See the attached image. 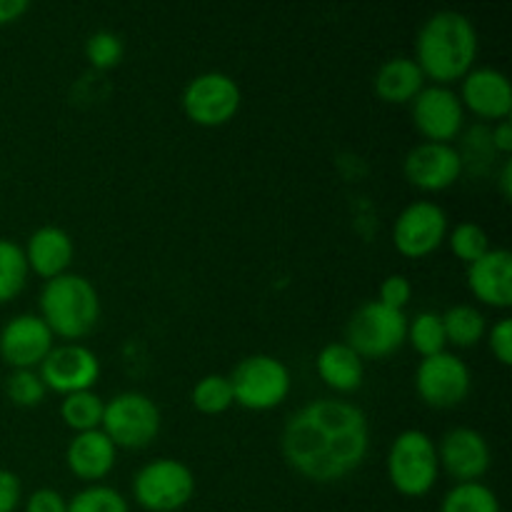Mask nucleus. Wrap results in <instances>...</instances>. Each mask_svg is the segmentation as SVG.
I'll use <instances>...</instances> for the list:
<instances>
[{"mask_svg":"<svg viewBox=\"0 0 512 512\" xmlns=\"http://www.w3.org/2000/svg\"><path fill=\"white\" fill-rule=\"evenodd\" d=\"M28 260L25 250L15 240L0 238V303H8L28 283Z\"/></svg>","mask_w":512,"mask_h":512,"instance_id":"26","label":"nucleus"},{"mask_svg":"<svg viewBox=\"0 0 512 512\" xmlns=\"http://www.w3.org/2000/svg\"><path fill=\"white\" fill-rule=\"evenodd\" d=\"M68 512H130V505L110 485H88L68 500Z\"/></svg>","mask_w":512,"mask_h":512,"instance_id":"29","label":"nucleus"},{"mask_svg":"<svg viewBox=\"0 0 512 512\" xmlns=\"http://www.w3.org/2000/svg\"><path fill=\"white\" fill-rule=\"evenodd\" d=\"M460 103L483 120H505L512 113V88L503 70L480 65L463 78Z\"/></svg>","mask_w":512,"mask_h":512,"instance_id":"17","label":"nucleus"},{"mask_svg":"<svg viewBox=\"0 0 512 512\" xmlns=\"http://www.w3.org/2000/svg\"><path fill=\"white\" fill-rule=\"evenodd\" d=\"M40 318L50 333L65 340H80L98 325L100 295L85 275L63 273L45 280L40 290Z\"/></svg>","mask_w":512,"mask_h":512,"instance_id":"3","label":"nucleus"},{"mask_svg":"<svg viewBox=\"0 0 512 512\" xmlns=\"http://www.w3.org/2000/svg\"><path fill=\"white\" fill-rule=\"evenodd\" d=\"M193 495L195 475L183 460H150L133 478L135 503L148 512H178L193 500Z\"/></svg>","mask_w":512,"mask_h":512,"instance_id":"7","label":"nucleus"},{"mask_svg":"<svg viewBox=\"0 0 512 512\" xmlns=\"http://www.w3.org/2000/svg\"><path fill=\"white\" fill-rule=\"evenodd\" d=\"M478 58V30L460 10H438L430 15L415 38V63L425 80L448 85L463 80L475 68Z\"/></svg>","mask_w":512,"mask_h":512,"instance_id":"2","label":"nucleus"},{"mask_svg":"<svg viewBox=\"0 0 512 512\" xmlns=\"http://www.w3.org/2000/svg\"><path fill=\"white\" fill-rule=\"evenodd\" d=\"M468 288L475 298L493 308L512 305V253L508 248H490L483 258L468 265Z\"/></svg>","mask_w":512,"mask_h":512,"instance_id":"18","label":"nucleus"},{"mask_svg":"<svg viewBox=\"0 0 512 512\" xmlns=\"http://www.w3.org/2000/svg\"><path fill=\"white\" fill-rule=\"evenodd\" d=\"M410 115L418 133L430 143H450L465 123V108L450 85H425L410 100Z\"/></svg>","mask_w":512,"mask_h":512,"instance_id":"12","label":"nucleus"},{"mask_svg":"<svg viewBox=\"0 0 512 512\" xmlns=\"http://www.w3.org/2000/svg\"><path fill=\"white\" fill-rule=\"evenodd\" d=\"M53 338L40 315H15L0 330V355L10 368L33 370L53 350Z\"/></svg>","mask_w":512,"mask_h":512,"instance_id":"16","label":"nucleus"},{"mask_svg":"<svg viewBox=\"0 0 512 512\" xmlns=\"http://www.w3.org/2000/svg\"><path fill=\"white\" fill-rule=\"evenodd\" d=\"M440 512H503V508L493 488L475 480L453 485L440 503Z\"/></svg>","mask_w":512,"mask_h":512,"instance_id":"25","label":"nucleus"},{"mask_svg":"<svg viewBox=\"0 0 512 512\" xmlns=\"http://www.w3.org/2000/svg\"><path fill=\"white\" fill-rule=\"evenodd\" d=\"M440 315H443L445 340L453 343L455 348H475L485 338V333H488L485 315L468 303L450 305Z\"/></svg>","mask_w":512,"mask_h":512,"instance_id":"23","label":"nucleus"},{"mask_svg":"<svg viewBox=\"0 0 512 512\" xmlns=\"http://www.w3.org/2000/svg\"><path fill=\"white\" fill-rule=\"evenodd\" d=\"M408 340L423 358L443 353L448 340H445L443 315L435 310H420L413 320H408Z\"/></svg>","mask_w":512,"mask_h":512,"instance_id":"27","label":"nucleus"},{"mask_svg":"<svg viewBox=\"0 0 512 512\" xmlns=\"http://www.w3.org/2000/svg\"><path fill=\"white\" fill-rule=\"evenodd\" d=\"M490 143H493L495 153H503L505 158H510V153H512V123H510V118L498 120V125L490 130Z\"/></svg>","mask_w":512,"mask_h":512,"instance_id":"37","label":"nucleus"},{"mask_svg":"<svg viewBox=\"0 0 512 512\" xmlns=\"http://www.w3.org/2000/svg\"><path fill=\"white\" fill-rule=\"evenodd\" d=\"M438 463L458 483H475L493 463V453L483 433L473 428H453L440 438Z\"/></svg>","mask_w":512,"mask_h":512,"instance_id":"15","label":"nucleus"},{"mask_svg":"<svg viewBox=\"0 0 512 512\" xmlns=\"http://www.w3.org/2000/svg\"><path fill=\"white\" fill-rule=\"evenodd\" d=\"M25 512H68V500L53 488H40L25 500Z\"/></svg>","mask_w":512,"mask_h":512,"instance_id":"35","label":"nucleus"},{"mask_svg":"<svg viewBox=\"0 0 512 512\" xmlns=\"http://www.w3.org/2000/svg\"><path fill=\"white\" fill-rule=\"evenodd\" d=\"M115 460H118V448L100 428L78 433L65 450V463H68L70 473L93 485L95 480H103L115 468Z\"/></svg>","mask_w":512,"mask_h":512,"instance_id":"19","label":"nucleus"},{"mask_svg":"<svg viewBox=\"0 0 512 512\" xmlns=\"http://www.w3.org/2000/svg\"><path fill=\"white\" fill-rule=\"evenodd\" d=\"M375 93L385 103H410L425 88V75L420 65L408 55H395L385 60L375 73Z\"/></svg>","mask_w":512,"mask_h":512,"instance_id":"22","label":"nucleus"},{"mask_svg":"<svg viewBox=\"0 0 512 512\" xmlns=\"http://www.w3.org/2000/svg\"><path fill=\"white\" fill-rule=\"evenodd\" d=\"M23 500V485L13 470L0 468V512H15Z\"/></svg>","mask_w":512,"mask_h":512,"instance_id":"36","label":"nucleus"},{"mask_svg":"<svg viewBox=\"0 0 512 512\" xmlns=\"http://www.w3.org/2000/svg\"><path fill=\"white\" fill-rule=\"evenodd\" d=\"M370 425L348 400L320 398L303 405L285 423L283 458L313 483H335L358 470L368 455Z\"/></svg>","mask_w":512,"mask_h":512,"instance_id":"1","label":"nucleus"},{"mask_svg":"<svg viewBox=\"0 0 512 512\" xmlns=\"http://www.w3.org/2000/svg\"><path fill=\"white\" fill-rule=\"evenodd\" d=\"M125 55V43L118 33L113 30H95L93 35H88L85 40V58L93 68L108 70L123 60Z\"/></svg>","mask_w":512,"mask_h":512,"instance_id":"31","label":"nucleus"},{"mask_svg":"<svg viewBox=\"0 0 512 512\" xmlns=\"http://www.w3.org/2000/svg\"><path fill=\"white\" fill-rule=\"evenodd\" d=\"M490 350H493L495 358L503 365L512 363V320L500 318L498 323L493 325V330L488 333Z\"/></svg>","mask_w":512,"mask_h":512,"instance_id":"34","label":"nucleus"},{"mask_svg":"<svg viewBox=\"0 0 512 512\" xmlns=\"http://www.w3.org/2000/svg\"><path fill=\"white\" fill-rule=\"evenodd\" d=\"M23 250L28 268L45 280L68 273V265L73 263L75 255L73 238L68 235V230L58 228V225H40L38 230H33Z\"/></svg>","mask_w":512,"mask_h":512,"instance_id":"20","label":"nucleus"},{"mask_svg":"<svg viewBox=\"0 0 512 512\" xmlns=\"http://www.w3.org/2000/svg\"><path fill=\"white\" fill-rule=\"evenodd\" d=\"M105 400L93 390H83V393L63 395L60 403V418L75 433H88V430H98L103 423Z\"/></svg>","mask_w":512,"mask_h":512,"instance_id":"24","label":"nucleus"},{"mask_svg":"<svg viewBox=\"0 0 512 512\" xmlns=\"http://www.w3.org/2000/svg\"><path fill=\"white\" fill-rule=\"evenodd\" d=\"M38 375L45 388L55 393H83V390H93V385L98 383L100 360L83 343L53 345V350L40 363Z\"/></svg>","mask_w":512,"mask_h":512,"instance_id":"13","label":"nucleus"},{"mask_svg":"<svg viewBox=\"0 0 512 512\" xmlns=\"http://www.w3.org/2000/svg\"><path fill=\"white\" fill-rule=\"evenodd\" d=\"M463 170L460 150L453 148V143L423 140L413 145L403 160V173L408 183L420 190H433V193L458 183Z\"/></svg>","mask_w":512,"mask_h":512,"instance_id":"14","label":"nucleus"},{"mask_svg":"<svg viewBox=\"0 0 512 512\" xmlns=\"http://www.w3.org/2000/svg\"><path fill=\"white\" fill-rule=\"evenodd\" d=\"M5 393L20 408H35L45 400L48 388L35 370H13L5 380Z\"/></svg>","mask_w":512,"mask_h":512,"instance_id":"32","label":"nucleus"},{"mask_svg":"<svg viewBox=\"0 0 512 512\" xmlns=\"http://www.w3.org/2000/svg\"><path fill=\"white\" fill-rule=\"evenodd\" d=\"M228 380L235 403L255 413L278 408L293 388L288 365L268 353H255L240 360Z\"/></svg>","mask_w":512,"mask_h":512,"instance_id":"6","label":"nucleus"},{"mask_svg":"<svg viewBox=\"0 0 512 512\" xmlns=\"http://www.w3.org/2000/svg\"><path fill=\"white\" fill-rule=\"evenodd\" d=\"M190 400H193L195 410L205 415H220L235 403L233 388H230L228 375H205L190 390Z\"/></svg>","mask_w":512,"mask_h":512,"instance_id":"28","label":"nucleus"},{"mask_svg":"<svg viewBox=\"0 0 512 512\" xmlns=\"http://www.w3.org/2000/svg\"><path fill=\"white\" fill-rule=\"evenodd\" d=\"M498 185L503 190V198L510 200L512 198V158L503 160V168H500L498 175Z\"/></svg>","mask_w":512,"mask_h":512,"instance_id":"39","label":"nucleus"},{"mask_svg":"<svg viewBox=\"0 0 512 512\" xmlns=\"http://www.w3.org/2000/svg\"><path fill=\"white\" fill-rule=\"evenodd\" d=\"M448 238V215L433 200L405 205L393 223V245L405 258H425Z\"/></svg>","mask_w":512,"mask_h":512,"instance_id":"11","label":"nucleus"},{"mask_svg":"<svg viewBox=\"0 0 512 512\" xmlns=\"http://www.w3.org/2000/svg\"><path fill=\"white\" fill-rule=\"evenodd\" d=\"M315 370L320 380L335 393H353L363 385V358L348 343H328L315 358Z\"/></svg>","mask_w":512,"mask_h":512,"instance_id":"21","label":"nucleus"},{"mask_svg":"<svg viewBox=\"0 0 512 512\" xmlns=\"http://www.w3.org/2000/svg\"><path fill=\"white\" fill-rule=\"evenodd\" d=\"M448 243L455 258H460L468 265L475 263L478 258H483L490 250V238L488 233H485V228L478 223H470V220L455 225L453 233L448 235Z\"/></svg>","mask_w":512,"mask_h":512,"instance_id":"30","label":"nucleus"},{"mask_svg":"<svg viewBox=\"0 0 512 512\" xmlns=\"http://www.w3.org/2000/svg\"><path fill=\"white\" fill-rule=\"evenodd\" d=\"M408 315L378 300L358 305L345 325V340L360 358H388L408 340Z\"/></svg>","mask_w":512,"mask_h":512,"instance_id":"5","label":"nucleus"},{"mask_svg":"<svg viewBox=\"0 0 512 512\" xmlns=\"http://www.w3.org/2000/svg\"><path fill=\"white\" fill-rule=\"evenodd\" d=\"M28 0H0V25L15 23L20 15L28 13Z\"/></svg>","mask_w":512,"mask_h":512,"instance_id":"38","label":"nucleus"},{"mask_svg":"<svg viewBox=\"0 0 512 512\" xmlns=\"http://www.w3.org/2000/svg\"><path fill=\"white\" fill-rule=\"evenodd\" d=\"M473 388V373L460 355L443 353L428 355L415 370V390L430 408H455L463 403Z\"/></svg>","mask_w":512,"mask_h":512,"instance_id":"10","label":"nucleus"},{"mask_svg":"<svg viewBox=\"0 0 512 512\" xmlns=\"http://www.w3.org/2000/svg\"><path fill=\"white\" fill-rule=\"evenodd\" d=\"M160 408L153 398L138 390H125L105 403L100 430L113 440L115 448H148L160 433Z\"/></svg>","mask_w":512,"mask_h":512,"instance_id":"8","label":"nucleus"},{"mask_svg":"<svg viewBox=\"0 0 512 512\" xmlns=\"http://www.w3.org/2000/svg\"><path fill=\"white\" fill-rule=\"evenodd\" d=\"M440 475L438 450L423 430H403L388 450L390 485L405 498H423L435 488Z\"/></svg>","mask_w":512,"mask_h":512,"instance_id":"4","label":"nucleus"},{"mask_svg":"<svg viewBox=\"0 0 512 512\" xmlns=\"http://www.w3.org/2000/svg\"><path fill=\"white\" fill-rule=\"evenodd\" d=\"M180 103H183L185 115L195 125L218 128V125L230 123L238 115L243 93H240V85L233 75L208 70V73H200L193 80H188Z\"/></svg>","mask_w":512,"mask_h":512,"instance_id":"9","label":"nucleus"},{"mask_svg":"<svg viewBox=\"0 0 512 512\" xmlns=\"http://www.w3.org/2000/svg\"><path fill=\"white\" fill-rule=\"evenodd\" d=\"M410 298H413V285H410V280L405 278V275H388V278L380 283L378 303L388 305V308L393 310H403L405 313V305L410 303Z\"/></svg>","mask_w":512,"mask_h":512,"instance_id":"33","label":"nucleus"}]
</instances>
